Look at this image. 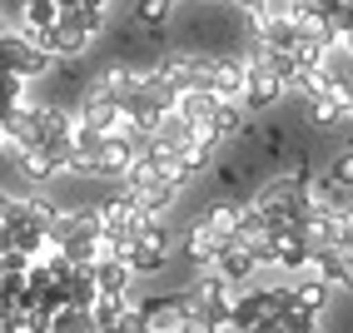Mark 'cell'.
<instances>
[{
  "mask_svg": "<svg viewBox=\"0 0 353 333\" xmlns=\"http://www.w3.org/2000/svg\"><path fill=\"white\" fill-rule=\"evenodd\" d=\"M289 283H274V289H244L234 294V308H229V328L234 333H259L264 323H274L279 314L289 308Z\"/></svg>",
  "mask_w": 353,
  "mask_h": 333,
  "instance_id": "obj_1",
  "label": "cell"
},
{
  "mask_svg": "<svg viewBox=\"0 0 353 333\" xmlns=\"http://www.w3.org/2000/svg\"><path fill=\"white\" fill-rule=\"evenodd\" d=\"M170 254H174V229L164 224V219H150V224L139 229L125 249H120V259L130 264V274H134V279L159 274L164 264H170Z\"/></svg>",
  "mask_w": 353,
  "mask_h": 333,
  "instance_id": "obj_2",
  "label": "cell"
},
{
  "mask_svg": "<svg viewBox=\"0 0 353 333\" xmlns=\"http://www.w3.org/2000/svg\"><path fill=\"white\" fill-rule=\"evenodd\" d=\"M0 70H10L15 80H26V85H30V80H45V75H50L55 60L45 55L35 40H26L20 30L6 26V30H0Z\"/></svg>",
  "mask_w": 353,
  "mask_h": 333,
  "instance_id": "obj_3",
  "label": "cell"
},
{
  "mask_svg": "<svg viewBox=\"0 0 353 333\" xmlns=\"http://www.w3.org/2000/svg\"><path fill=\"white\" fill-rule=\"evenodd\" d=\"M190 314H199V319H209L214 328H229V308H234V289L219 279V274H199L190 289Z\"/></svg>",
  "mask_w": 353,
  "mask_h": 333,
  "instance_id": "obj_4",
  "label": "cell"
},
{
  "mask_svg": "<svg viewBox=\"0 0 353 333\" xmlns=\"http://www.w3.org/2000/svg\"><path fill=\"white\" fill-rule=\"evenodd\" d=\"M90 274H95L100 299H130V289H134V274H130V264L120 254H100L95 264H90Z\"/></svg>",
  "mask_w": 353,
  "mask_h": 333,
  "instance_id": "obj_5",
  "label": "cell"
},
{
  "mask_svg": "<svg viewBox=\"0 0 353 333\" xmlns=\"http://www.w3.org/2000/svg\"><path fill=\"white\" fill-rule=\"evenodd\" d=\"M254 269H264V264H259V259H254V254H249L239 239H234V244H224V249H219V259L209 264V274H219V279L229 283V289L249 283V279H254Z\"/></svg>",
  "mask_w": 353,
  "mask_h": 333,
  "instance_id": "obj_6",
  "label": "cell"
},
{
  "mask_svg": "<svg viewBox=\"0 0 353 333\" xmlns=\"http://www.w3.org/2000/svg\"><path fill=\"white\" fill-rule=\"evenodd\" d=\"M289 289H294V303H299V308H309V314H323V308H328V299H334V289H328L323 279H314V274L294 279Z\"/></svg>",
  "mask_w": 353,
  "mask_h": 333,
  "instance_id": "obj_7",
  "label": "cell"
},
{
  "mask_svg": "<svg viewBox=\"0 0 353 333\" xmlns=\"http://www.w3.org/2000/svg\"><path fill=\"white\" fill-rule=\"evenodd\" d=\"M50 333H100V323H95L90 308H60L50 319Z\"/></svg>",
  "mask_w": 353,
  "mask_h": 333,
  "instance_id": "obj_8",
  "label": "cell"
},
{
  "mask_svg": "<svg viewBox=\"0 0 353 333\" xmlns=\"http://www.w3.org/2000/svg\"><path fill=\"white\" fill-rule=\"evenodd\" d=\"M0 105H26V80H15L10 70H0Z\"/></svg>",
  "mask_w": 353,
  "mask_h": 333,
  "instance_id": "obj_9",
  "label": "cell"
},
{
  "mask_svg": "<svg viewBox=\"0 0 353 333\" xmlns=\"http://www.w3.org/2000/svg\"><path fill=\"white\" fill-rule=\"evenodd\" d=\"M323 174H328V179H339L343 189H353V150H339V154H334V164H328Z\"/></svg>",
  "mask_w": 353,
  "mask_h": 333,
  "instance_id": "obj_10",
  "label": "cell"
},
{
  "mask_svg": "<svg viewBox=\"0 0 353 333\" xmlns=\"http://www.w3.org/2000/svg\"><path fill=\"white\" fill-rule=\"evenodd\" d=\"M0 333H10V328H6V323H0Z\"/></svg>",
  "mask_w": 353,
  "mask_h": 333,
  "instance_id": "obj_11",
  "label": "cell"
},
{
  "mask_svg": "<svg viewBox=\"0 0 353 333\" xmlns=\"http://www.w3.org/2000/svg\"><path fill=\"white\" fill-rule=\"evenodd\" d=\"M0 26H6V20H0Z\"/></svg>",
  "mask_w": 353,
  "mask_h": 333,
  "instance_id": "obj_12",
  "label": "cell"
}]
</instances>
